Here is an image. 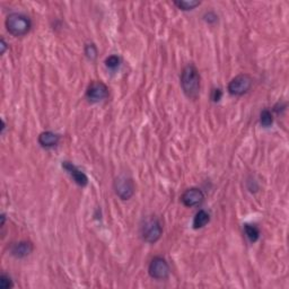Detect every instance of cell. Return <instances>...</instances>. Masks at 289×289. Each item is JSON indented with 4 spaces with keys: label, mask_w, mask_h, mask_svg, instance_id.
<instances>
[{
    "label": "cell",
    "mask_w": 289,
    "mask_h": 289,
    "mask_svg": "<svg viewBox=\"0 0 289 289\" xmlns=\"http://www.w3.org/2000/svg\"><path fill=\"white\" fill-rule=\"evenodd\" d=\"M201 77L199 70L192 63L186 65L181 73V87L186 98L196 100L200 93Z\"/></svg>",
    "instance_id": "1"
},
{
    "label": "cell",
    "mask_w": 289,
    "mask_h": 289,
    "mask_svg": "<svg viewBox=\"0 0 289 289\" xmlns=\"http://www.w3.org/2000/svg\"><path fill=\"white\" fill-rule=\"evenodd\" d=\"M5 26L10 35L15 37H23L30 33L32 29V20L28 15L22 13H12L5 20Z\"/></svg>",
    "instance_id": "2"
},
{
    "label": "cell",
    "mask_w": 289,
    "mask_h": 289,
    "mask_svg": "<svg viewBox=\"0 0 289 289\" xmlns=\"http://www.w3.org/2000/svg\"><path fill=\"white\" fill-rule=\"evenodd\" d=\"M162 234L163 226L157 217L151 216L143 219L140 226V235L144 242L149 244H155L162 237Z\"/></svg>",
    "instance_id": "3"
},
{
    "label": "cell",
    "mask_w": 289,
    "mask_h": 289,
    "mask_svg": "<svg viewBox=\"0 0 289 289\" xmlns=\"http://www.w3.org/2000/svg\"><path fill=\"white\" fill-rule=\"evenodd\" d=\"M113 189L115 195L120 198L121 200H130L135 195V183L133 180L127 174H121L114 180Z\"/></svg>",
    "instance_id": "4"
},
{
    "label": "cell",
    "mask_w": 289,
    "mask_h": 289,
    "mask_svg": "<svg viewBox=\"0 0 289 289\" xmlns=\"http://www.w3.org/2000/svg\"><path fill=\"white\" fill-rule=\"evenodd\" d=\"M253 85V78L248 74H240L228 83L227 90L233 96H243L250 92Z\"/></svg>",
    "instance_id": "5"
},
{
    "label": "cell",
    "mask_w": 289,
    "mask_h": 289,
    "mask_svg": "<svg viewBox=\"0 0 289 289\" xmlns=\"http://www.w3.org/2000/svg\"><path fill=\"white\" fill-rule=\"evenodd\" d=\"M148 274L155 280H166L171 274V268L163 256H155L148 266Z\"/></svg>",
    "instance_id": "6"
},
{
    "label": "cell",
    "mask_w": 289,
    "mask_h": 289,
    "mask_svg": "<svg viewBox=\"0 0 289 289\" xmlns=\"http://www.w3.org/2000/svg\"><path fill=\"white\" fill-rule=\"evenodd\" d=\"M109 94V87L106 86V84L101 82V80H93L88 85L85 96H86L89 103H100V102L108 99Z\"/></svg>",
    "instance_id": "7"
},
{
    "label": "cell",
    "mask_w": 289,
    "mask_h": 289,
    "mask_svg": "<svg viewBox=\"0 0 289 289\" xmlns=\"http://www.w3.org/2000/svg\"><path fill=\"white\" fill-rule=\"evenodd\" d=\"M181 201L188 208L200 207L205 201V195L199 188H189L181 196Z\"/></svg>",
    "instance_id": "8"
},
{
    "label": "cell",
    "mask_w": 289,
    "mask_h": 289,
    "mask_svg": "<svg viewBox=\"0 0 289 289\" xmlns=\"http://www.w3.org/2000/svg\"><path fill=\"white\" fill-rule=\"evenodd\" d=\"M9 254L15 259H24L34 251V244L31 240H18L9 245Z\"/></svg>",
    "instance_id": "9"
},
{
    "label": "cell",
    "mask_w": 289,
    "mask_h": 289,
    "mask_svg": "<svg viewBox=\"0 0 289 289\" xmlns=\"http://www.w3.org/2000/svg\"><path fill=\"white\" fill-rule=\"evenodd\" d=\"M62 168L66 171V172L70 175V178L74 180L75 183L77 185L82 186H86L88 184V178L87 175L85 174L83 171H80L77 166L70 162H62Z\"/></svg>",
    "instance_id": "10"
},
{
    "label": "cell",
    "mask_w": 289,
    "mask_h": 289,
    "mask_svg": "<svg viewBox=\"0 0 289 289\" xmlns=\"http://www.w3.org/2000/svg\"><path fill=\"white\" fill-rule=\"evenodd\" d=\"M60 135L53 132V131H43L41 132L39 137H37V141H39L40 146L45 149H51L57 147L59 142H60Z\"/></svg>",
    "instance_id": "11"
},
{
    "label": "cell",
    "mask_w": 289,
    "mask_h": 289,
    "mask_svg": "<svg viewBox=\"0 0 289 289\" xmlns=\"http://www.w3.org/2000/svg\"><path fill=\"white\" fill-rule=\"evenodd\" d=\"M209 222H210L209 212H207L203 209H200L196 213V216L194 218V223H192V226H194L195 229H200V228L205 227Z\"/></svg>",
    "instance_id": "12"
},
{
    "label": "cell",
    "mask_w": 289,
    "mask_h": 289,
    "mask_svg": "<svg viewBox=\"0 0 289 289\" xmlns=\"http://www.w3.org/2000/svg\"><path fill=\"white\" fill-rule=\"evenodd\" d=\"M244 232L246 237L249 238L251 243L258 242V239L260 238V229L255 226V225L251 224H245L244 225Z\"/></svg>",
    "instance_id": "13"
},
{
    "label": "cell",
    "mask_w": 289,
    "mask_h": 289,
    "mask_svg": "<svg viewBox=\"0 0 289 289\" xmlns=\"http://www.w3.org/2000/svg\"><path fill=\"white\" fill-rule=\"evenodd\" d=\"M174 5L178 7L180 10H183V12H189V10H194L195 8L199 7L201 3L197 2V0H176L174 2Z\"/></svg>",
    "instance_id": "14"
},
{
    "label": "cell",
    "mask_w": 289,
    "mask_h": 289,
    "mask_svg": "<svg viewBox=\"0 0 289 289\" xmlns=\"http://www.w3.org/2000/svg\"><path fill=\"white\" fill-rule=\"evenodd\" d=\"M105 67L109 69V70L112 71H115L117 68L120 67L121 65V58L119 56H115V55H112L110 57H108L105 59Z\"/></svg>",
    "instance_id": "15"
},
{
    "label": "cell",
    "mask_w": 289,
    "mask_h": 289,
    "mask_svg": "<svg viewBox=\"0 0 289 289\" xmlns=\"http://www.w3.org/2000/svg\"><path fill=\"white\" fill-rule=\"evenodd\" d=\"M84 53L89 61H95L96 58H98V55H99L98 46H96L94 43L85 44Z\"/></svg>",
    "instance_id": "16"
},
{
    "label": "cell",
    "mask_w": 289,
    "mask_h": 289,
    "mask_svg": "<svg viewBox=\"0 0 289 289\" xmlns=\"http://www.w3.org/2000/svg\"><path fill=\"white\" fill-rule=\"evenodd\" d=\"M260 123L262 127L264 128H269L272 126V123H274V116H272V113L270 110L264 109L263 111L261 112L260 114Z\"/></svg>",
    "instance_id": "17"
},
{
    "label": "cell",
    "mask_w": 289,
    "mask_h": 289,
    "mask_svg": "<svg viewBox=\"0 0 289 289\" xmlns=\"http://www.w3.org/2000/svg\"><path fill=\"white\" fill-rule=\"evenodd\" d=\"M14 287V282L8 275L3 274L0 276V288L2 289H10Z\"/></svg>",
    "instance_id": "18"
},
{
    "label": "cell",
    "mask_w": 289,
    "mask_h": 289,
    "mask_svg": "<svg viewBox=\"0 0 289 289\" xmlns=\"http://www.w3.org/2000/svg\"><path fill=\"white\" fill-rule=\"evenodd\" d=\"M203 19H205L208 24H215L218 20V16L213 12H208L203 15Z\"/></svg>",
    "instance_id": "19"
},
{
    "label": "cell",
    "mask_w": 289,
    "mask_h": 289,
    "mask_svg": "<svg viewBox=\"0 0 289 289\" xmlns=\"http://www.w3.org/2000/svg\"><path fill=\"white\" fill-rule=\"evenodd\" d=\"M222 98H223V90L221 88H213L212 93H211L212 102H215V103H217V102H219V101L222 100Z\"/></svg>",
    "instance_id": "20"
},
{
    "label": "cell",
    "mask_w": 289,
    "mask_h": 289,
    "mask_svg": "<svg viewBox=\"0 0 289 289\" xmlns=\"http://www.w3.org/2000/svg\"><path fill=\"white\" fill-rule=\"evenodd\" d=\"M8 47H9L8 43L6 41H5V39L3 37L2 41H0V49H2V55H5V52L7 51Z\"/></svg>",
    "instance_id": "21"
}]
</instances>
